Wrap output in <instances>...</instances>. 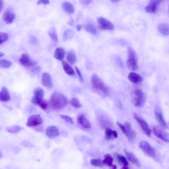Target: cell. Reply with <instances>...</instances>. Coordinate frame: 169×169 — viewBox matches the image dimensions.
I'll return each mask as SVG.
<instances>
[{
  "label": "cell",
  "instance_id": "cb8c5ba5",
  "mask_svg": "<svg viewBox=\"0 0 169 169\" xmlns=\"http://www.w3.org/2000/svg\"><path fill=\"white\" fill-rule=\"evenodd\" d=\"M62 7L64 11L67 13L72 14L75 12V9L74 6L69 2H64L63 3Z\"/></svg>",
  "mask_w": 169,
  "mask_h": 169
},
{
  "label": "cell",
  "instance_id": "ba28073f",
  "mask_svg": "<svg viewBox=\"0 0 169 169\" xmlns=\"http://www.w3.org/2000/svg\"><path fill=\"white\" fill-rule=\"evenodd\" d=\"M153 132L155 136L157 138L165 142H169V134L163 130L160 127L157 125L154 126Z\"/></svg>",
  "mask_w": 169,
  "mask_h": 169
},
{
  "label": "cell",
  "instance_id": "8d00e7d4",
  "mask_svg": "<svg viewBox=\"0 0 169 169\" xmlns=\"http://www.w3.org/2000/svg\"><path fill=\"white\" fill-rule=\"evenodd\" d=\"M9 39L8 34L5 32H0V45L7 41Z\"/></svg>",
  "mask_w": 169,
  "mask_h": 169
},
{
  "label": "cell",
  "instance_id": "ab89813d",
  "mask_svg": "<svg viewBox=\"0 0 169 169\" xmlns=\"http://www.w3.org/2000/svg\"><path fill=\"white\" fill-rule=\"evenodd\" d=\"M75 69L76 70V72L77 73V74L78 75V76L80 78V81L82 82H83V81H84L83 78L80 70L76 67H75Z\"/></svg>",
  "mask_w": 169,
  "mask_h": 169
},
{
  "label": "cell",
  "instance_id": "b9f144b4",
  "mask_svg": "<svg viewBox=\"0 0 169 169\" xmlns=\"http://www.w3.org/2000/svg\"><path fill=\"white\" fill-rule=\"evenodd\" d=\"M93 1H90V0H88V1H81V2L82 4L84 5H88L91 3Z\"/></svg>",
  "mask_w": 169,
  "mask_h": 169
},
{
  "label": "cell",
  "instance_id": "7dc6e473",
  "mask_svg": "<svg viewBox=\"0 0 169 169\" xmlns=\"http://www.w3.org/2000/svg\"><path fill=\"white\" fill-rule=\"evenodd\" d=\"M121 169H128L127 167H123Z\"/></svg>",
  "mask_w": 169,
  "mask_h": 169
},
{
  "label": "cell",
  "instance_id": "9a60e30c",
  "mask_svg": "<svg viewBox=\"0 0 169 169\" xmlns=\"http://www.w3.org/2000/svg\"><path fill=\"white\" fill-rule=\"evenodd\" d=\"M41 82L42 85L46 88H51L53 87L51 76L47 72L43 74Z\"/></svg>",
  "mask_w": 169,
  "mask_h": 169
},
{
  "label": "cell",
  "instance_id": "83f0119b",
  "mask_svg": "<svg viewBox=\"0 0 169 169\" xmlns=\"http://www.w3.org/2000/svg\"><path fill=\"white\" fill-rule=\"evenodd\" d=\"M74 35V32L72 30L69 29L66 30L64 33L63 41H66L70 40Z\"/></svg>",
  "mask_w": 169,
  "mask_h": 169
},
{
  "label": "cell",
  "instance_id": "836d02e7",
  "mask_svg": "<svg viewBox=\"0 0 169 169\" xmlns=\"http://www.w3.org/2000/svg\"><path fill=\"white\" fill-rule=\"evenodd\" d=\"M117 159L124 167H127L128 166V162L125 157L121 155H118L117 156Z\"/></svg>",
  "mask_w": 169,
  "mask_h": 169
},
{
  "label": "cell",
  "instance_id": "e575fe53",
  "mask_svg": "<svg viewBox=\"0 0 169 169\" xmlns=\"http://www.w3.org/2000/svg\"><path fill=\"white\" fill-rule=\"evenodd\" d=\"M11 63L9 60H0V67L2 68L7 69L11 65Z\"/></svg>",
  "mask_w": 169,
  "mask_h": 169
},
{
  "label": "cell",
  "instance_id": "52a82bcc",
  "mask_svg": "<svg viewBox=\"0 0 169 169\" xmlns=\"http://www.w3.org/2000/svg\"><path fill=\"white\" fill-rule=\"evenodd\" d=\"M139 147L146 154L150 157H154L156 156L155 149L147 142L142 141L139 144Z\"/></svg>",
  "mask_w": 169,
  "mask_h": 169
},
{
  "label": "cell",
  "instance_id": "3957f363",
  "mask_svg": "<svg viewBox=\"0 0 169 169\" xmlns=\"http://www.w3.org/2000/svg\"><path fill=\"white\" fill-rule=\"evenodd\" d=\"M131 98L133 104L137 108H141L145 103V95L141 89H137L133 91L131 94Z\"/></svg>",
  "mask_w": 169,
  "mask_h": 169
},
{
  "label": "cell",
  "instance_id": "f546056e",
  "mask_svg": "<svg viewBox=\"0 0 169 169\" xmlns=\"http://www.w3.org/2000/svg\"><path fill=\"white\" fill-rule=\"evenodd\" d=\"M22 127L18 125H14L7 127L6 128L7 131L10 133H16L20 131Z\"/></svg>",
  "mask_w": 169,
  "mask_h": 169
},
{
  "label": "cell",
  "instance_id": "ee69618b",
  "mask_svg": "<svg viewBox=\"0 0 169 169\" xmlns=\"http://www.w3.org/2000/svg\"><path fill=\"white\" fill-rule=\"evenodd\" d=\"M82 27V26L80 25H77L76 26V29L78 31H80L81 30Z\"/></svg>",
  "mask_w": 169,
  "mask_h": 169
},
{
  "label": "cell",
  "instance_id": "30bf717a",
  "mask_svg": "<svg viewBox=\"0 0 169 169\" xmlns=\"http://www.w3.org/2000/svg\"><path fill=\"white\" fill-rule=\"evenodd\" d=\"M33 93L34 95L31 99V102L38 105L43 99L44 94V90L41 88L38 87L34 90Z\"/></svg>",
  "mask_w": 169,
  "mask_h": 169
},
{
  "label": "cell",
  "instance_id": "60d3db41",
  "mask_svg": "<svg viewBox=\"0 0 169 169\" xmlns=\"http://www.w3.org/2000/svg\"><path fill=\"white\" fill-rule=\"evenodd\" d=\"M41 4L44 5H48L50 4V2L47 0L46 1H39L37 2V4L38 5L40 4Z\"/></svg>",
  "mask_w": 169,
  "mask_h": 169
},
{
  "label": "cell",
  "instance_id": "9c48e42d",
  "mask_svg": "<svg viewBox=\"0 0 169 169\" xmlns=\"http://www.w3.org/2000/svg\"><path fill=\"white\" fill-rule=\"evenodd\" d=\"M21 64L26 67H30L36 65V61L33 60L29 54L25 53L22 54L19 59Z\"/></svg>",
  "mask_w": 169,
  "mask_h": 169
},
{
  "label": "cell",
  "instance_id": "4316f807",
  "mask_svg": "<svg viewBox=\"0 0 169 169\" xmlns=\"http://www.w3.org/2000/svg\"><path fill=\"white\" fill-rule=\"evenodd\" d=\"M159 31L162 35L168 36L169 34V26L166 23H162L159 26Z\"/></svg>",
  "mask_w": 169,
  "mask_h": 169
},
{
  "label": "cell",
  "instance_id": "d6986e66",
  "mask_svg": "<svg viewBox=\"0 0 169 169\" xmlns=\"http://www.w3.org/2000/svg\"><path fill=\"white\" fill-rule=\"evenodd\" d=\"M128 78L129 81L136 84L140 83L143 80V78L142 76L133 72L129 73Z\"/></svg>",
  "mask_w": 169,
  "mask_h": 169
},
{
  "label": "cell",
  "instance_id": "484cf974",
  "mask_svg": "<svg viewBox=\"0 0 169 169\" xmlns=\"http://www.w3.org/2000/svg\"><path fill=\"white\" fill-rule=\"evenodd\" d=\"M66 59L71 64H75L77 60L75 52L72 51H70L67 53Z\"/></svg>",
  "mask_w": 169,
  "mask_h": 169
},
{
  "label": "cell",
  "instance_id": "44dd1931",
  "mask_svg": "<svg viewBox=\"0 0 169 169\" xmlns=\"http://www.w3.org/2000/svg\"><path fill=\"white\" fill-rule=\"evenodd\" d=\"M118 137L116 131L113 130L111 128H105V138L106 140H110L112 138H117Z\"/></svg>",
  "mask_w": 169,
  "mask_h": 169
},
{
  "label": "cell",
  "instance_id": "5bb4252c",
  "mask_svg": "<svg viewBox=\"0 0 169 169\" xmlns=\"http://www.w3.org/2000/svg\"><path fill=\"white\" fill-rule=\"evenodd\" d=\"M15 18L14 13L12 10H7L5 11L3 15V19L7 24L12 23Z\"/></svg>",
  "mask_w": 169,
  "mask_h": 169
},
{
  "label": "cell",
  "instance_id": "ac0fdd59",
  "mask_svg": "<svg viewBox=\"0 0 169 169\" xmlns=\"http://www.w3.org/2000/svg\"><path fill=\"white\" fill-rule=\"evenodd\" d=\"M155 114L156 119L160 125L163 128L168 129V126L161 112L158 109H156L155 111Z\"/></svg>",
  "mask_w": 169,
  "mask_h": 169
},
{
  "label": "cell",
  "instance_id": "7402d4cb",
  "mask_svg": "<svg viewBox=\"0 0 169 169\" xmlns=\"http://www.w3.org/2000/svg\"><path fill=\"white\" fill-rule=\"evenodd\" d=\"M10 99V96L7 89L3 87L0 92V100L3 102H7Z\"/></svg>",
  "mask_w": 169,
  "mask_h": 169
},
{
  "label": "cell",
  "instance_id": "277c9868",
  "mask_svg": "<svg viewBox=\"0 0 169 169\" xmlns=\"http://www.w3.org/2000/svg\"><path fill=\"white\" fill-rule=\"evenodd\" d=\"M128 51V58L126 64L128 68L131 70H137L138 68L137 54L132 47H129Z\"/></svg>",
  "mask_w": 169,
  "mask_h": 169
},
{
  "label": "cell",
  "instance_id": "7c38bea8",
  "mask_svg": "<svg viewBox=\"0 0 169 169\" xmlns=\"http://www.w3.org/2000/svg\"><path fill=\"white\" fill-rule=\"evenodd\" d=\"M42 122L41 117L38 115H32L28 118L27 125L29 127H34L41 124Z\"/></svg>",
  "mask_w": 169,
  "mask_h": 169
},
{
  "label": "cell",
  "instance_id": "74e56055",
  "mask_svg": "<svg viewBox=\"0 0 169 169\" xmlns=\"http://www.w3.org/2000/svg\"><path fill=\"white\" fill-rule=\"evenodd\" d=\"M38 106L44 110H47L49 106V102L45 99H43L41 102L39 104Z\"/></svg>",
  "mask_w": 169,
  "mask_h": 169
},
{
  "label": "cell",
  "instance_id": "8992f818",
  "mask_svg": "<svg viewBox=\"0 0 169 169\" xmlns=\"http://www.w3.org/2000/svg\"><path fill=\"white\" fill-rule=\"evenodd\" d=\"M133 116L146 136L150 137L152 134V131L147 123L143 118L136 113H134Z\"/></svg>",
  "mask_w": 169,
  "mask_h": 169
},
{
  "label": "cell",
  "instance_id": "d6a6232c",
  "mask_svg": "<svg viewBox=\"0 0 169 169\" xmlns=\"http://www.w3.org/2000/svg\"><path fill=\"white\" fill-rule=\"evenodd\" d=\"M84 29L88 32L95 35L97 34V31L94 27L92 24H88L84 27Z\"/></svg>",
  "mask_w": 169,
  "mask_h": 169
},
{
  "label": "cell",
  "instance_id": "e0dca14e",
  "mask_svg": "<svg viewBox=\"0 0 169 169\" xmlns=\"http://www.w3.org/2000/svg\"><path fill=\"white\" fill-rule=\"evenodd\" d=\"M59 134L58 129L55 126H50L46 129V134L49 138H53L57 137Z\"/></svg>",
  "mask_w": 169,
  "mask_h": 169
},
{
  "label": "cell",
  "instance_id": "5b68a950",
  "mask_svg": "<svg viewBox=\"0 0 169 169\" xmlns=\"http://www.w3.org/2000/svg\"><path fill=\"white\" fill-rule=\"evenodd\" d=\"M117 124L123 133L125 134L129 140H132L136 138V133L132 128L130 123L126 122L125 123L124 125L118 122L117 123Z\"/></svg>",
  "mask_w": 169,
  "mask_h": 169
},
{
  "label": "cell",
  "instance_id": "1f68e13d",
  "mask_svg": "<svg viewBox=\"0 0 169 169\" xmlns=\"http://www.w3.org/2000/svg\"><path fill=\"white\" fill-rule=\"evenodd\" d=\"M90 163L93 166L99 167H103L104 165L103 161L99 159H93L90 161Z\"/></svg>",
  "mask_w": 169,
  "mask_h": 169
},
{
  "label": "cell",
  "instance_id": "681fc988",
  "mask_svg": "<svg viewBox=\"0 0 169 169\" xmlns=\"http://www.w3.org/2000/svg\"><path fill=\"white\" fill-rule=\"evenodd\" d=\"M2 154L1 153V151H0V158H1V157H2Z\"/></svg>",
  "mask_w": 169,
  "mask_h": 169
},
{
  "label": "cell",
  "instance_id": "8fae6325",
  "mask_svg": "<svg viewBox=\"0 0 169 169\" xmlns=\"http://www.w3.org/2000/svg\"><path fill=\"white\" fill-rule=\"evenodd\" d=\"M97 21L99 27L101 29L110 31L114 29V25L110 21L102 17L98 18Z\"/></svg>",
  "mask_w": 169,
  "mask_h": 169
},
{
  "label": "cell",
  "instance_id": "d590c367",
  "mask_svg": "<svg viewBox=\"0 0 169 169\" xmlns=\"http://www.w3.org/2000/svg\"><path fill=\"white\" fill-rule=\"evenodd\" d=\"M71 105L76 108H80L82 105L80 103L79 100L75 98H73L70 101Z\"/></svg>",
  "mask_w": 169,
  "mask_h": 169
},
{
  "label": "cell",
  "instance_id": "2e32d148",
  "mask_svg": "<svg viewBox=\"0 0 169 169\" xmlns=\"http://www.w3.org/2000/svg\"><path fill=\"white\" fill-rule=\"evenodd\" d=\"M77 122L79 124L84 128L88 129L91 127V123L84 114L80 115L78 117Z\"/></svg>",
  "mask_w": 169,
  "mask_h": 169
},
{
  "label": "cell",
  "instance_id": "f6af8a7d",
  "mask_svg": "<svg viewBox=\"0 0 169 169\" xmlns=\"http://www.w3.org/2000/svg\"><path fill=\"white\" fill-rule=\"evenodd\" d=\"M111 167L112 168L110 169H117V166L115 165H113Z\"/></svg>",
  "mask_w": 169,
  "mask_h": 169
},
{
  "label": "cell",
  "instance_id": "d4e9b609",
  "mask_svg": "<svg viewBox=\"0 0 169 169\" xmlns=\"http://www.w3.org/2000/svg\"><path fill=\"white\" fill-rule=\"evenodd\" d=\"M63 68L65 72L67 75L70 76L74 75L75 72L72 67L66 61H63L62 62Z\"/></svg>",
  "mask_w": 169,
  "mask_h": 169
},
{
  "label": "cell",
  "instance_id": "7bdbcfd3",
  "mask_svg": "<svg viewBox=\"0 0 169 169\" xmlns=\"http://www.w3.org/2000/svg\"><path fill=\"white\" fill-rule=\"evenodd\" d=\"M3 1H0V12H1L3 7Z\"/></svg>",
  "mask_w": 169,
  "mask_h": 169
},
{
  "label": "cell",
  "instance_id": "f1b7e54d",
  "mask_svg": "<svg viewBox=\"0 0 169 169\" xmlns=\"http://www.w3.org/2000/svg\"><path fill=\"white\" fill-rule=\"evenodd\" d=\"M49 36L52 40L55 42L58 41V39L57 31L54 27L50 28L48 31Z\"/></svg>",
  "mask_w": 169,
  "mask_h": 169
},
{
  "label": "cell",
  "instance_id": "603a6c76",
  "mask_svg": "<svg viewBox=\"0 0 169 169\" xmlns=\"http://www.w3.org/2000/svg\"><path fill=\"white\" fill-rule=\"evenodd\" d=\"M65 51L62 48L59 47L55 50L54 54V57L58 60H63L65 56Z\"/></svg>",
  "mask_w": 169,
  "mask_h": 169
},
{
  "label": "cell",
  "instance_id": "ffe728a7",
  "mask_svg": "<svg viewBox=\"0 0 169 169\" xmlns=\"http://www.w3.org/2000/svg\"><path fill=\"white\" fill-rule=\"evenodd\" d=\"M128 160L136 166L140 167V163L137 157L132 153L124 150Z\"/></svg>",
  "mask_w": 169,
  "mask_h": 169
},
{
  "label": "cell",
  "instance_id": "6da1fadb",
  "mask_svg": "<svg viewBox=\"0 0 169 169\" xmlns=\"http://www.w3.org/2000/svg\"><path fill=\"white\" fill-rule=\"evenodd\" d=\"M68 103V99L60 93L56 92L52 95L49 102L50 108L54 110L63 109Z\"/></svg>",
  "mask_w": 169,
  "mask_h": 169
},
{
  "label": "cell",
  "instance_id": "7a4b0ae2",
  "mask_svg": "<svg viewBox=\"0 0 169 169\" xmlns=\"http://www.w3.org/2000/svg\"><path fill=\"white\" fill-rule=\"evenodd\" d=\"M91 82L93 88L97 91L105 95H108L109 93V89L103 81L97 75H93L91 78Z\"/></svg>",
  "mask_w": 169,
  "mask_h": 169
},
{
  "label": "cell",
  "instance_id": "bcb514c9",
  "mask_svg": "<svg viewBox=\"0 0 169 169\" xmlns=\"http://www.w3.org/2000/svg\"><path fill=\"white\" fill-rule=\"evenodd\" d=\"M4 55V53L2 52H0V58L3 57V56Z\"/></svg>",
  "mask_w": 169,
  "mask_h": 169
},
{
  "label": "cell",
  "instance_id": "4fadbf2b",
  "mask_svg": "<svg viewBox=\"0 0 169 169\" xmlns=\"http://www.w3.org/2000/svg\"><path fill=\"white\" fill-rule=\"evenodd\" d=\"M161 1H150L145 7L146 12L148 13H155L158 11Z\"/></svg>",
  "mask_w": 169,
  "mask_h": 169
},
{
  "label": "cell",
  "instance_id": "c3c4849f",
  "mask_svg": "<svg viewBox=\"0 0 169 169\" xmlns=\"http://www.w3.org/2000/svg\"><path fill=\"white\" fill-rule=\"evenodd\" d=\"M113 2H116L118 1H115V0H113V1H111Z\"/></svg>",
  "mask_w": 169,
  "mask_h": 169
},
{
  "label": "cell",
  "instance_id": "f35d334b",
  "mask_svg": "<svg viewBox=\"0 0 169 169\" xmlns=\"http://www.w3.org/2000/svg\"><path fill=\"white\" fill-rule=\"evenodd\" d=\"M60 117L62 119L64 120L66 123H74V122L72 118L67 115H60Z\"/></svg>",
  "mask_w": 169,
  "mask_h": 169
},
{
  "label": "cell",
  "instance_id": "4dcf8cb0",
  "mask_svg": "<svg viewBox=\"0 0 169 169\" xmlns=\"http://www.w3.org/2000/svg\"><path fill=\"white\" fill-rule=\"evenodd\" d=\"M113 158L109 154H107L104 156V159L103 161L104 165L111 167L112 165Z\"/></svg>",
  "mask_w": 169,
  "mask_h": 169
}]
</instances>
